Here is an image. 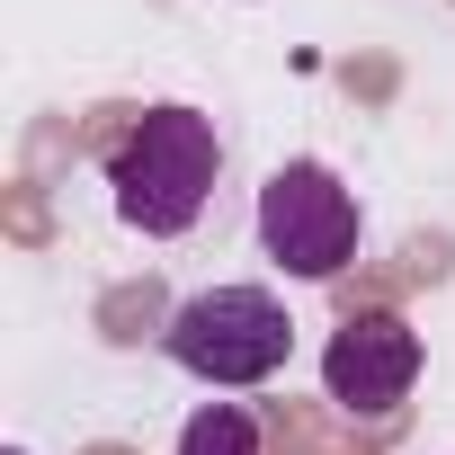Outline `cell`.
<instances>
[{
  "instance_id": "obj_1",
  "label": "cell",
  "mask_w": 455,
  "mask_h": 455,
  "mask_svg": "<svg viewBox=\"0 0 455 455\" xmlns=\"http://www.w3.org/2000/svg\"><path fill=\"white\" fill-rule=\"evenodd\" d=\"M214 170H223V143L196 108H143L116 143H108V188H116V214L134 233L170 242L205 214L214 196Z\"/></svg>"
},
{
  "instance_id": "obj_2",
  "label": "cell",
  "mask_w": 455,
  "mask_h": 455,
  "mask_svg": "<svg viewBox=\"0 0 455 455\" xmlns=\"http://www.w3.org/2000/svg\"><path fill=\"white\" fill-rule=\"evenodd\" d=\"M170 357L196 375V384H268L295 348V322L268 286H205L170 313Z\"/></svg>"
},
{
  "instance_id": "obj_3",
  "label": "cell",
  "mask_w": 455,
  "mask_h": 455,
  "mask_svg": "<svg viewBox=\"0 0 455 455\" xmlns=\"http://www.w3.org/2000/svg\"><path fill=\"white\" fill-rule=\"evenodd\" d=\"M259 242H268V259H277L286 277L322 286V277H339V268L357 259V196H348L322 161H286V170H268V188H259Z\"/></svg>"
},
{
  "instance_id": "obj_4",
  "label": "cell",
  "mask_w": 455,
  "mask_h": 455,
  "mask_svg": "<svg viewBox=\"0 0 455 455\" xmlns=\"http://www.w3.org/2000/svg\"><path fill=\"white\" fill-rule=\"evenodd\" d=\"M419 384V331L402 313H348L322 348V393L348 411V419H384L402 411Z\"/></svg>"
},
{
  "instance_id": "obj_5",
  "label": "cell",
  "mask_w": 455,
  "mask_h": 455,
  "mask_svg": "<svg viewBox=\"0 0 455 455\" xmlns=\"http://www.w3.org/2000/svg\"><path fill=\"white\" fill-rule=\"evenodd\" d=\"M179 455H259V419L242 402H205L188 428H179Z\"/></svg>"
}]
</instances>
